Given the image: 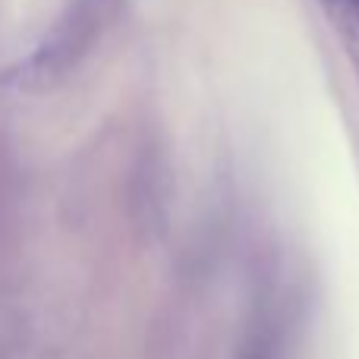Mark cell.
<instances>
[{"mask_svg": "<svg viewBox=\"0 0 359 359\" xmlns=\"http://www.w3.org/2000/svg\"><path fill=\"white\" fill-rule=\"evenodd\" d=\"M328 19L334 22V29L341 32V41L350 54V63L356 69L359 79V0H322Z\"/></svg>", "mask_w": 359, "mask_h": 359, "instance_id": "obj_2", "label": "cell"}, {"mask_svg": "<svg viewBox=\"0 0 359 359\" xmlns=\"http://www.w3.org/2000/svg\"><path fill=\"white\" fill-rule=\"evenodd\" d=\"M114 6H117V0H73V6L50 29L41 48L16 69L19 86L44 88L50 82L63 79L88 54L95 38L101 35L107 19L114 16Z\"/></svg>", "mask_w": 359, "mask_h": 359, "instance_id": "obj_1", "label": "cell"}]
</instances>
